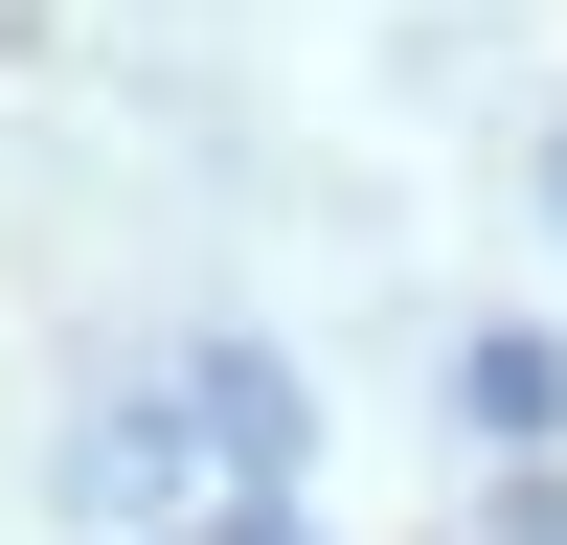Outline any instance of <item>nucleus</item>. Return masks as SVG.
Here are the masks:
<instances>
[{
  "instance_id": "obj_1",
  "label": "nucleus",
  "mask_w": 567,
  "mask_h": 545,
  "mask_svg": "<svg viewBox=\"0 0 567 545\" xmlns=\"http://www.w3.org/2000/svg\"><path fill=\"white\" fill-rule=\"evenodd\" d=\"M454 409H477L499 454H545V432H567V341H477V363H454Z\"/></svg>"
},
{
  "instance_id": "obj_2",
  "label": "nucleus",
  "mask_w": 567,
  "mask_h": 545,
  "mask_svg": "<svg viewBox=\"0 0 567 545\" xmlns=\"http://www.w3.org/2000/svg\"><path fill=\"white\" fill-rule=\"evenodd\" d=\"M499 545H567V477H523V500H499Z\"/></svg>"
},
{
  "instance_id": "obj_3",
  "label": "nucleus",
  "mask_w": 567,
  "mask_h": 545,
  "mask_svg": "<svg viewBox=\"0 0 567 545\" xmlns=\"http://www.w3.org/2000/svg\"><path fill=\"white\" fill-rule=\"evenodd\" d=\"M545 205H567V136H545Z\"/></svg>"
}]
</instances>
